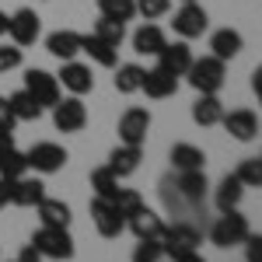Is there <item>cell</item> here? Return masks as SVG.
Segmentation results:
<instances>
[{
  "label": "cell",
  "instance_id": "cell-36",
  "mask_svg": "<svg viewBox=\"0 0 262 262\" xmlns=\"http://www.w3.org/2000/svg\"><path fill=\"white\" fill-rule=\"evenodd\" d=\"M112 203H116V210L122 213V221H126L129 213H137V210L143 206V196L137 192V189H119V196H116Z\"/></svg>",
  "mask_w": 262,
  "mask_h": 262
},
{
  "label": "cell",
  "instance_id": "cell-11",
  "mask_svg": "<svg viewBox=\"0 0 262 262\" xmlns=\"http://www.w3.org/2000/svg\"><path fill=\"white\" fill-rule=\"evenodd\" d=\"M147 133H150V112L133 105L119 116V143H133V147H143L147 143Z\"/></svg>",
  "mask_w": 262,
  "mask_h": 262
},
{
  "label": "cell",
  "instance_id": "cell-40",
  "mask_svg": "<svg viewBox=\"0 0 262 262\" xmlns=\"http://www.w3.org/2000/svg\"><path fill=\"white\" fill-rule=\"evenodd\" d=\"M14 182L18 179H0V210L14 206Z\"/></svg>",
  "mask_w": 262,
  "mask_h": 262
},
{
  "label": "cell",
  "instance_id": "cell-9",
  "mask_svg": "<svg viewBox=\"0 0 262 262\" xmlns=\"http://www.w3.org/2000/svg\"><path fill=\"white\" fill-rule=\"evenodd\" d=\"M39 35H42V18L32 7H18L11 14V21H7V39L25 49V46H35Z\"/></svg>",
  "mask_w": 262,
  "mask_h": 262
},
{
  "label": "cell",
  "instance_id": "cell-42",
  "mask_svg": "<svg viewBox=\"0 0 262 262\" xmlns=\"http://www.w3.org/2000/svg\"><path fill=\"white\" fill-rule=\"evenodd\" d=\"M14 262H42V255H39V248H35V245H25V248H21V255Z\"/></svg>",
  "mask_w": 262,
  "mask_h": 262
},
{
  "label": "cell",
  "instance_id": "cell-35",
  "mask_svg": "<svg viewBox=\"0 0 262 262\" xmlns=\"http://www.w3.org/2000/svg\"><path fill=\"white\" fill-rule=\"evenodd\" d=\"M161 259H164V245H161V238H137L133 262H161Z\"/></svg>",
  "mask_w": 262,
  "mask_h": 262
},
{
  "label": "cell",
  "instance_id": "cell-6",
  "mask_svg": "<svg viewBox=\"0 0 262 262\" xmlns=\"http://www.w3.org/2000/svg\"><path fill=\"white\" fill-rule=\"evenodd\" d=\"M168 182H171V189H175V196L182 200L185 210H200L206 203V192H210L206 171H175V179Z\"/></svg>",
  "mask_w": 262,
  "mask_h": 262
},
{
  "label": "cell",
  "instance_id": "cell-34",
  "mask_svg": "<svg viewBox=\"0 0 262 262\" xmlns=\"http://www.w3.org/2000/svg\"><path fill=\"white\" fill-rule=\"evenodd\" d=\"M234 175L242 179L245 189H262V158H245V161L234 168Z\"/></svg>",
  "mask_w": 262,
  "mask_h": 262
},
{
  "label": "cell",
  "instance_id": "cell-24",
  "mask_svg": "<svg viewBox=\"0 0 262 262\" xmlns=\"http://www.w3.org/2000/svg\"><path fill=\"white\" fill-rule=\"evenodd\" d=\"M221 119H224V101L217 95H200L192 101V122L196 126L210 129V126H221Z\"/></svg>",
  "mask_w": 262,
  "mask_h": 262
},
{
  "label": "cell",
  "instance_id": "cell-21",
  "mask_svg": "<svg viewBox=\"0 0 262 262\" xmlns=\"http://www.w3.org/2000/svg\"><path fill=\"white\" fill-rule=\"evenodd\" d=\"M242 196H245V185H242V179L231 171V175H224V179L217 182V189H213V206H217L221 213L238 210V206H242Z\"/></svg>",
  "mask_w": 262,
  "mask_h": 262
},
{
  "label": "cell",
  "instance_id": "cell-18",
  "mask_svg": "<svg viewBox=\"0 0 262 262\" xmlns=\"http://www.w3.org/2000/svg\"><path fill=\"white\" fill-rule=\"evenodd\" d=\"M143 161V147H133V143H119L112 154H108V171L116 175V179H129Z\"/></svg>",
  "mask_w": 262,
  "mask_h": 262
},
{
  "label": "cell",
  "instance_id": "cell-31",
  "mask_svg": "<svg viewBox=\"0 0 262 262\" xmlns=\"http://www.w3.org/2000/svg\"><path fill=\"white\" fill-rule=\"evenodd\" d=\"M91 189H95V196H101V200H108V203L119 196V179L108 171V164H101V168L91 171Z\"/></svg>",
  "mask_w": 262,
  "mask_h": 262
},
{
  "label": "cell",
  "instance_id": "cell-15",
  "mask_svg": "<svg viewBox=\"0 0 262 262\" xmlns=\"http://www.w3.org/2000/svg\"><path fill=\"white\" fill-rule=\"evenodd\" d=\"M192 49H189V42L179 39V42H168L161 53H158V67L168 70V74H175V77H185V70L192 67Z\"/></svg>",
  "mask_w": 262,
  "mask_h": 262
},
{
  "label": "cell",
  "instance_id": "cell-10",
  "mask_svg": "<svg viewBox=\"0 0 262 262\" xmlns=\"http://www.w3.org/2000/svg\"><path fill=\"white\" fill-rule=\"evenodd\" d=\"M53 126H56L60 133H81L84 126H88V105H84L77 95L60 98L53 105Z\"/></svg>",
  "mask_w": 262,
  "mask_h": 262
},
{
  "label": "cell",
  "instance_id": "cell-16",
  "mask_svg": "<svg viewBox=\"0 0 262 262\" xmlns=\"http://www.w3.org/2000/svg\"><path fill=\"white\" fill-rule=\"evenodd\" d=\"M164 46H168V35H164L161 25H154V21H143L140 28L133 32V53L137 56H158Z\"/></svg>",
  "mask_w": 262,
  "mask_h": 262
},
{
  "label": "cell",
  "instance_id": "cell-49",
  "mask_svg": "<svg viewBox=\"0 0 262 262\" xmlns=\"http://www.w3.org/2000/svg\"><path fill=\"white\" fill-rule=\"evenodd\" d=\"M161 262H164V259H161Z\"/></svg>",
  "mask_w": 262,
  "mask_h": 262
},
{
  "label": "cell",
  "instance_id": "cell-39",
  "mask_svg": "<svg viewBox=\"0 0 262 262\" xmlns=\"http://www.w3.org/2000/svg\"><path fill=\"white\" fill-rule=\"evenodd\" d=\"M245 262H262V234L245 238Z\"/></svg>",
  "mask_w": 262,
  "mask_h": 262
},
{
  "label": "cell",
  "instance_id": "cell-8",
  "mask_svg": "<svg viewBox=\"0 0 262 262\" xmlns=\"http://www.w3.org/2000/svg\"><path fill=\"white\" fill-rule=\"evenodd\" d=\"M171 28H175V35H179V39L192 42V39H200L203 32L210 28V18H206V11H203V4L189 0V4H182L179 11H175Z\"/></svg>",
  "mask_w": 262,
  "mask_h": 262
},
{
  "label": "cell",
  "instance_id": "cell-28",
  "mask_svg": "<svg viewBox=\"0 0 262 262\" xmlns=\"http://www.w3.org/2000/svg\"><path fill=\"white\" fill-rule=\"evenodd\" d=\"M7 105H11V112H14V119H18V122H35L42 116V105L32 98L25 88L14 91V95H7Z\"/></svg>",
  "mask_w": 262,
  "mask_h": 262
},
{
  "label": "cell",
  "instance_id": "cell-2",
  "mask_svg": "<svg viewBox=\"0 0 262 262\" xmlns=\"http://www.w3.org/2000/svg\"><path fill=\"white\" fill-rule=\"evenodd\" d=\"M185 77L200 95H217L224 88V81H227V63L217 60V56H203V60H192Z\"/></svg>",
  "mask_w": 262,
  "mask_h": 262
},
{
  "label": "cell",
  "instance_id": "cell-19",
  "mask_svg": "<svg viewBox=\"0 0 262 262\" xmlns=\"http://www.w3.org/2000/svg\"><path fill=\"white\" fill-rule=\"evenodd\" d=\"M245 49V35L238 28H217L213 35H210V56H217V60H234L238 53Z\"/></svg>",
  "mask_w": 262,
  "mask_h": 262
},
{
  "label": "cell",
  "instance_id": "cell-47",
  "mask_svg": "<svg viewBox=\"0 0 262 262\" xmlns=\"http://www.w3.org/2000/svg\"><path fill=\"white\" fill-rule=\"evenodd\" d=\"M182 4H189V0H182Z\"/></svg>",
  "mask_w": 262,
  "mask_h": 262
},
{
  "label": "cell",
  "instance_id": "cell-26",
  "mask_svg": "<svg viewBox=\"0 0 262 262\" xmlns=\"http://www.w3.org/2000/svg\"><path fill=\"white\" fill-rule=\"evenodd\" d=\"M35 213H39L42 227H70V221H74L70 206H67L63 200H53V196H46V200L35 206Z\"/></svg>",
  "mask_w": 262,
  "mask_h": 262
},
{
  "label": "cell",
  "instance_id": "cell-29",
  "mask_svg": "<svg viewBox=\"0 0 262 262\" xmlns=\"http://www.w3.org/2000/svg\"><path fill=\"white\" fill-rule=\"evenodd\" d=\"M143 70L140 63H122L119 70H116V91L119 95H137L140 91V84H143Z\"/></svg>",
  "mask_w": 262,
  "mask_h": 262
},
{
  "label": "cell",
  "instance_id": "cell-48",
  "mask_svg": "<svg viewBox=\"0 0 262 262\" xmlns=\"http://www.w3.org/2000/svg\"><path fill=\"white\" fill-rule=\"evenodd\" d=\"M259 158H262V154H259Z\"/></svg>",
  "mask_w": 262,
  "mask_h": 262
},
{
  "label": "cell",
  "instance_id": "cell-17",
  "mask_svg": "<svg viewBox=\"0 0 262 262\" xmlns=\"http://www.w3.org/2000/svg\"><path fill=\"white\" fill-rule=\"evenodd\" d=\"M126 227H129L137 238H161L168 224H164V217L158 213V210H150V206L143 203L137 213H129V217H126Z\"/></svg>",
  "mask_w": 262,
  "mask_h": 262
},
{
  "label": "cell",
  "instance_id": "cell-22",
  "mask_svg": "<svg viewBox=\"0 0 262 262\" xmlns=\"http://www.w3.org/2000/svg\"><path fill=\"white\" fill-rule=\"evenodd\" d=\"M46 53L49 56H56V60H74L77 53H81V35L77 32H70V28H60V32H49L46 35Z\"/></svg>",
  "mask_w": 262,
  "mask_h": 262
},
{
  "label": "cell",
  "instance_id": "cell-37",
  "mask_svg": "<svg viewBox=\"0 0 262 262\" xmlns=\"http://www.w3.org/2000/svg\"><path fill=\"white\" fill-rule=\"evenodd\" d=\"M21 60H25V49H21V46H14V42H0V74L18 70Z\"/></svg>",
  "mask_w": 262,
  "mask_h": 262
},
{
  "label": "cell",
  "instance_id": "cell-32",
  "mask_svg": "<svg viewBox=\"0 0 262 262\" xmlns=\"http://www.w3.org/2000/svg\"><path fill=\"white\" fill-rule=\"evenodd\" d=\"M98 14L126 25V21L137 18V0H98Z\"/></svg>",
  "mask_w": 262,
  "mask_h": 262
},
{
  "label": "cell",
  "instance_id": "cell-1",
  "mask_svg": "<svg viewBox=\"0 0 262 262\" xmlns=\"http://www.w3.org/2000/svg\"><path fill=\"white\" fill-rule=\"evenodd\" d=\"M32 245L39 248L42 259H49V262H67L77 252L74 238H70V227H42L39 224V231L32 234Z\"/></svg>",
  "mask_w": 262,
  "mask_h": 262
},
{
  "label": "cell",
  "instance_id": "cell-20",
  "mask_svg": "<svg viewBox=\"0 0 262 262\" xmlns=\"http://www.w3.org/2000/svg\"><path fill=\"white\" fill-rule=\"evenodd\" d=\"M140 91L147 95V98H171L175 91H179V77L175 74H168V70H161V67H154V70H147L143 74V84Z\"/></svg>",
  "mask_w": 262,
  "mask_h": 262
},
{
  "label": "cell",
  "instance_id": "cell-43",
  "mask_svg": "<svg viewBox=\"0 0 262 262\" xmlns=\"http://www.w3.org/2000/svg\"><path fill=\"white\" fill-rule=\"evenodd\" d=\"M252 91L259 95V105H262V67H255V70H252Z\"/></svg>",
  "mask_w": 262,
  "mask_h": 262
},
{
  "label": "cell",
  "instance_id": "cell-7",
  "mask_svg": "<svg viewBox=\"0 0 262 262\" xmlns=\"http://www.w3.org/2000/svg\"><path fill=\"white\" fill-rule=\"evenodd\" d=\"M25 91L32 95V98L39 101L42 108H53L56 101L63 98L60 91V81H56V74H49V70H39V67H32V70H25Z\"/></svg>",
  "mask_w": 262,
  "mask_h": 262
},
{
  "label": "cell",
  "instance_id": "cell-38",
  "mask_svg": "<svg viewBox=\"0 0 262 262\" xmlns=\"http://www.w3.org/2000/svg\"><path fill=\"white\" fill-rule=\"evenodd\" d=\"M171 11V0H137V14L143 21H158Z\"/></svg>",
  "mask_w": 262,
  "mask_h": 262
},
{
  "label": "cell",
  "instance_id": "cell-23",
  "mask_svg": "<svg viewBox=\"0 0 262 262\" xmlns=\"http://www.w3.org/2000/svg\"><path fill=\"white\" fill-rule=\"evenodd\" d=\"M81 53H88L91 56V63L95 67H105V70H112L116 63H119V49L116 46H108V42H101L98 35H81Z\"/></svg>",
  "mask_w": 262,
  "mask_h": 262
},
{
  "label": "cell",
  "instance_id": "cell-46",
  "mask_svg": "<svg viewBox=\"0 0 262 262\" xmlns=\"http://www.w3.org/2000/svg\"><path fill=\"white\" fill-rule=\"evenodd\" d=\"M7 21H11V14H4V11H0V39L7 35Z\"/></svg>",
  "mask_w": 262,
  "mask_h": 262
},
{
  "label": "cell",
  "instance_id": "cell-33",
  "mask_svg": "<svg viewBox=\"0 0 262 262\" xmlns=\"http://www.w3.org/2000/svg\"><path fill=\"white\" fill-rule=\"evenodd\" d=\"M91 35H98L101 42H108V46L119 49L122 39H126V25H122V21H112V18H98L95 28H91Z\"/></svg>",
  "mask_w": 262,
  "mask_h": 262
},
{
  "label": "cell",
  "instance_id": "cell-4",
  "mask_svg": "<svg viewBox=\"0 0 262 262\" xmlns=\"http://www.w3.org/2000/svg\"><path fill=\"white\" fill-rule=\"evenodd\" d=\"M161 245H164V255H168V259H179V255H185V252H200L203 234H200V227H196V224L175 221V224H168V227H164Z\"/></svg>",
  "mask_w": 262,
  "mask_h": 262
},
{
  "label": "cell",
  "instance_id": "cell-44",
  "mask_svg": "<svg viewBox=\"0 0 262 262\" xmlns=\"http://www.w3.org/2000/svg\"><path fill=\"white\" fill-rule=\"evenodd\" d=\"M7 147H14V133L11 129H0V150H7Z\"/></svg>",
  "mask_w": 262,
  "mask_h": 262
},
{
  "label": "cell",
  "instance_id": "cell-27",
  "mask_svg": "<svg viewBox=\"0 0 262 262\" xmlns=\"http://www.w3.org/2000/svg\"><path fill=\"white\" fill-rule=\"evenodd\" d=\"M42 200H46V185H42L39 175H35V179L21 175V179L14 182V206H21V210H35Z\"/></svg>",
  "mask_w": 262,
  "mask_h": 262
},
{
  "label": "cell",
  "instance_id": "cell-13",
  "mask_svg": "<svg viewBox=\"0 0 262 262\" xmlns=\"http://www.w3.org/2000/svg\"><path fill=\"white\" fill-rule=\"evenodd\" d=\"M56 81H60V88H67V91L77 95V98H84L88 91H95V74H91V67H88V63H77V60H63Z\"/></svg>",
  "mask_w": 262,
  "mask_h": 262
},
{
  "label": "cell",
  "instance_id": "cell-41",
  "mask_svg": "<svg viewBox=\"0 0 262 262\" xmlns=\"http://www.w3.org/2000/svg\"><path fill=\"white\" fill-rule=\"evenodd\" d=\"M14 126H18V119H14V112H11L7 98L0 95V129H11V133H14Z\"/></svg>",
  "mask_w": 262,
  "mask_h": 262
},
{
  "label": "cell",
  "instance_id": "cell-5",
  "mask_svg": "<svg viewBox=\"0 0 262 262\" xmlns=\"http://www.w3.org/2000/svg\"><path fill=\"white\" fill-rule=\"evenodd\" d=\"M25 158H28V171H35V175H56L63 164L70 161V154L63 150L60 143H53V140L32 143V147L25 150Z\"/></svg>",
  "mask_w": 262,
  "mask_h": 262
},
{
  "label": "cell",
  "instance_id": "cell-3",
  "mask_svg": "<svg viewBox=\"0 0 262 262\" xmlns=\"http://www.w3.org/2000/svg\"><path fill=\"white\" fill-rule=\"evenodd\" d=\"M248 234H252L248 217L238 213V210H227V213H221L217 224L210 227V245H217V248H234V245H245Z\"/></svg>",
  "mask_w": 262,
  "mask_h": 262
},
{
  "label": "cell",
  "instance_id": "cell-14",
  "mask_svg": "<svg viewBox=\"0 0 262 262\" xmlns=\"http://www.w3.org/2000/svg\"><path fill=\"white\" fill-rule=\"evenodd\" d=\"M221 126L238 143H252L255 137H259V116H255L252 108H231V112H224Z\"/></svg>",
  "mask_w": 262,
  "mask_h": 262
},
{
  "label": "cell",
  "instance_id": "cell-30",
  "mask_svg": "<svg viewBox=\"0 0 262 262\" xmlns=\"http://www.w3.org/2000/svg\"><path fill=\"white\" fill-rule=\"evenodd\" d=\"M21 175H28V158H25V150H18V147L0 150V179H21Z\"/></svg>",
  "mask_w": 262,
  "mask_h": 262
},
{
  "label": "cell",
  "instance_id": "cell-45",
  "mask_svg": "<svg viewBox=\"0 0 262 262\" xmlns=\"http://www.w3.org/2000/svg\"><path fill=\"white\" fill-rule=\"evenodd\" d=\"M171 262H206L200 255V252H185V255H179V259H171Z\"/></svg>",
  "mask_w": 262,
  "mask_h": 262
},
{
  "label": "cell",
  "instance_id": "cell-12",
  "mask_svg": "<svg viewBox=\"0 0 262 262\" xmlns=\"http://www.w3.org/2000/svg\"><path fill=\"white\" fill-rule=\"evenodd\" d=\"M91 224H95V231H98L101 238H119L122 231H126V221L116 210V203L101 200V196L91 200Z\"/></svg>",
  "mask_w": 262,
  "mask_h": 262
},
{
  "label": "cell",
  "instance_id": "cell-25",
  "mask_svg": "<svg viewBox=\"0 0 262 262\" xmlns=\"http://www.w3.org/2000/svg\"><path fill=\"white\" fill-rule=\"evenodd\" d=\"M168 158H171L175 171H206V154L196 143H175Z\"/></svg>",
  "mask_w": 262,
  "mask_h": 262
}]
</instances>
